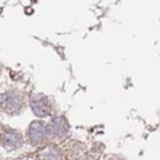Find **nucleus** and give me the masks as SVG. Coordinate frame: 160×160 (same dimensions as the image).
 I'll use <instances>...</instances> for the list:
<instances>
[{"mask_svg": "<svg viewBox=\"0 0 160 160\" xmlns=\"http://www.w3.org/2000/svg\"><path fill=\"white\" fill-rule=\"evenodd\" d=\"M68 132H69L68 121L62 116L53 118L48 123V126L46 127V134H47L48 138H52V139L63 138L68 134Z\"/></svg>", "mask_w": 160, "mask_h": 160, "instance_id": "obj_1", "label": "nucleus"}, {"mask_svg": "<svg viewBox=\"0 0 160 160\" xmlns=\"http://www.w3.org/2000/svg\"><path fill=\"white\" fill-rule=\"evenodd\" d=\"M31 108L38 117H46L51 112V105L48 99L42 94H35L31 98Z\"/></svg>", "mask_w": 160, "mask_h": 160, "instance_id": "obj_2", "label": "nucleus"}, {"mask_svg": "<svg viewBox=\"0 0 160 160\" xmlns=\"http://www.w3.org/2000/svg\"><path fill=\"white\" fill-rule=\"evenodd\" d=\"M0 140L4 148L6 149H16L20 148L22 144V137L19 134V132L11 129V128H4L0 133Z\"/></svg>", "mask_w": 160, "mask_h": 160, "instance_id": "obj_3", "label": "nucleus"}, {"mask_svg": "<svg viewBox=\"0 0 160 160\" xmlns=\"http://www.w3.org/2000/svg\"><path fill=\"white\" fill-rule=\"evenodd\" d=\"M2 105L5 106V110L8 112L15 113L19 112L22 107V99L15 91H10L5 96H2Z\"/></svg>", "mask_w": 160, "mask_h": 160, "instance_id": "obj_4", "label": "nucleus"}, {"mask_svg": "<svg viewBox=\"0 0 160 160\" xmlns=\"http://www.w3.org/2000/svg\"><path fill=\"white\" fill-rule=\"evenodd\" d=\"M46 137V127L42 122H32L28 128V139L32 145L41 144Z\"/></svg>", "mask_w": 160, "mask_h": 160, "instance_id": "obj_5", "label": "nucleus"}, {"mask_svg": "<svg viewBox=\"0 0 160 160\" xmlns=\"http://www.w3.org/2000/svg\"><path fill=\"white\" fill-rule=\"evenodd\" d=\"M2 105V95H0V106Z\"/></svg>", "mask_w": 160, "mask_h": 160, "instance_id": "obj_6", "label": "nucleus"}]
</instances>
